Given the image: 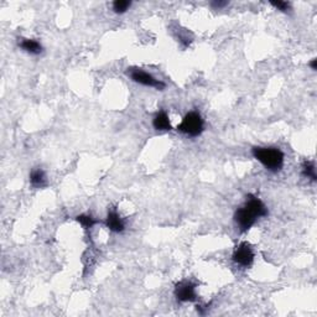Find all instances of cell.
<instances>
[{
  "mask_svg": "<svg viewBox=\"0 0 317 317\" xmlns=\"http://www.w3.org/2000/svg\"><path fill=\"white\" fill-rule=\"evenodd\" d=\"M253 156L259 163H262L269 171L278 172L284 166V154L278 148L257 146V148H253Z\"/></svg>",
  "mask_w": 317,
  "mask_h": 317,
  "instance_id": "6da1fadb",
  "label": "cell"
},
{
  "mask_svg": "<svg viewBox=\"0 0 317 317\" xmlns=\"http://www.w3.org/2000/svg\"><path fill=\"white\" fill-rule=\"evenodd\" d=\"M204 128V121L199 112H188L177 127V130L186 135L196 138L201 135Z\"/></svg>",
  "mask_w": 317,
  "mask_h": 317,
  "instance_id": "7a4b0ae2",
  "label": "cell"
},
{
  "mask_svg": "<svg viewBox=\"0 0 317 317\" xmlns=\"http://www.w3.org/2000/svg\"><path fill=\"white\" fill-rule=\"evenodd\" d=\"M257 215L254 213L253 210H250L247 204L238 208L234 213V221L237 223L238 228L240 232H247L254 226L255 221H257Z\"/></svg>",
  "mask_w": 317,
  "mask_h": 317,
  "instance_id": "3957f363",
  "label": "cell"
},
{
  "mask_svg": "<svg viewBox=\"0 0 317 317\" xmlns=\"http://www.w3.org/2000/svg\"><path fill=\"white\" fill-rule=\"evenodd\" d=\"M129 76L134 82L139 83V84H143V86L146 87H154L156 89H164L165 88V83L161 82V81L156 80L154 76H151L148 72L143 71L140 68H132L129 72Z\"/></svg>",
  "mask_w": 317,
  "mask_h": 317,
  "instance_id": "277c9868",
  "label": "cell"
},
{
  "mask_svg": "<svg viewBox=\"0 0 317 317\" xmlns=\"http://www.w3.org/2000/svg\"><path fill=\"white\" fill-rule=\"evenodd\" d=\"M233 262L240 267H249L254 260V251L250 244L247 242L240 243L239 246L234 249L233 253Z\"/></svg>",
  "mask_w": 317,
  "mask_h": 317,
  "instance_id": "5b68a950",
  "label": "cell"
},
{
  "mask_svg": "<svg viewBox=\"0 0 317 317\" xmlns=\"http://www.w3.org/2000/svg\"><path fill=\"white\" fill-rule=\"evenodd\" d=\"M175 296L180 302H193L197 300L195 285L190 282H181L175 287Z\"/></svg>",
  "mask_w": 317,
  "mask_h": 317,
  "instance_id": "8992f818",
  "label": "cell"
},
{
  "mask_svg": "<svg viewBox=\"0 0 317 317\" xmlns=\"http://www.w3.org/2000/svg\"><path fill=\"white\" fill-rule=\"evenodd\" d=\"M105 224H107V227L109 228V231L116 232V233H121L125 228L124 221L121 219V217L119 216V213L117 212L116 208H111V210L108 211Z\"/></svg>",
  "mask_w": 317,
  "mask_h": 317,
  "instance_id": "52a82bcc",
  "label": "cell"
},
{
  "mask_svg": "<svg viewBox=\"0 0 317 317\" xmlns=\"http://www.w3.org/2000/svg\"><path fill=\"white\" fill-rule=\"evenodd\" d=\"M247 206L250 208V210L254 211V213L257 215V217H267V208L265 207V204L260 201L258 197H255L254 195H248L247 196V201H246Z\"/></svg>",
  "mask_w": 317,
  "mask_h": 317,
  "instance_id": "ba28073f",
  "label": "cell"
},
{
  "mask_svg": "<svg viewBox=\"0 0 317 317\" xmlns=\"http://www.w3.org/2000/svg\"><path fill=\"white\" fill-rule=\"evenodd\" d=\"M152 125L156 130L160 132H167L171 130V123H170V118L166 114V112L160 111L159 113H156V116L152 119Z\"/></svg>",
  "mask_w": 317,
  "mask_h": 317,
  "instance_id": "9c48e42d",
  "label": "cell"
},
{
  "mask_svg": "<svg viewBox=\"0 0 317 317\" xmlns=\"http://www.w3.org/2000/svg\"><path fill=\"white\" fill-rule=\"evenodd\" d=\"M19 47L31 55H39L42 52L41 44L33 39H21V41H19Z\"/></svg>",
  "mask_w": 317,
  "mask_h": 317,
  "instance_id": "30bf717a",
  "label": "cell"
},
{
  "mask_svg": "<svg viewBox=\"0 0 317 317\" xmlns=\"http://www.w3.org/2000/svg\"><path fill=\"white\" fill-rule=\"evenodd\" d=\"M30 184L36 188H41L46 186V176L41 168H33L30 172Z\"/></svg>",
  "mask_w": 317,
  "mask_h": 317,
  "instance_id": "8fae6325",
  "label": "cell"
},
{
  "mask_svg": "<svg viewBox=\"0 0 317 317\" xmlns=\"http://www.w3.org/2000/svg\"><path fill=\"white\" fill-rule=\"evenodd\" d=\"M302 175L307 179H311L312 181H316V168H315L314 163L311 161H305L302 165Z\"/></svg>",
  "mask_w": 317,
  "mask_h": 317,
  "instance_id": "7c38bea8",
  "label": "cell"
},
{
  "mask_svg": "<svg viewBox=\"0 0 317 317\" xmlns=\"http://www.w3.org/2000/svg\"><path fill=\"white\" fill-rule=\"evenodd\" d=\"M76 219H77V222H80L81 226H82L83 228H86V229L92 228V227L97 223L96 219H94L92 216H88V215L77 216V217H76Z\"/></svg>",
  "mask_w": 317,
  "mask_h": 317,
  "instance_id": "4fadbf2b",
  "label": "cell"
},
{
  "mask_svg": "<svg viewBox=\"0 0 317 317\" xmlns=\"http://www.w3.org/2000/svg\"><path fill=\"white\" fill-rule=\"evenodd\" d=\"M130 5H132V3L128 0H117L113 3V10L118 14H123L130 8Z\"/></svg>",
  "mask_w": 317,
  "mask_h": 317,
  "instance_id": "5bb4252c",
  "label": "cell"
},
{
  "mask_svg": "<svg viewBox=\"0 0 317 317\" xmlns=\"http://www.w3.org/2000/svg\"><path fill=\"white\" fill-rule=\"evenodd\" d=\"M270 4L274 8H276L280 11H284V13H286L290 9V4L287 3V1H280V0H279V1H271Z\"/></svg>",
  "mask_w": 317,
  "mask_h": 317,
  "instance_id": "9a60e30c",
  "label": "cell"
},
{
  "mask_svg": "<svg viewBox=\"0 0 317 317\" xmlns=\"http://www.w3.org/2000/svg\"><path fill=\"white\" fill-rule=\"evenodd\" d=\"M226 5L227 1H215V3H212V6H215V8H223Z\"/></svg>",
  "mask_w": 317,
  "mask_h": 317,
  "instance_id": "2e32d148",
  "label": "cell"
},
{
  "mask_svg": "<svg viewBox=\"0 0 317 317\" xmlns=\"http://www.w3.org/2000/svg\"><path fill=\"white\" fill-rule=\"evenodd\" d=\"M310 67H311L314 71H316V69H317V60H316V58H314V60L310 62Z\"/></svg>",
  "mask_w": 317,
  "mask_h": 317,
  "instance_id": "e0dca14e",
  "label": "cell"
}]
</instances>
